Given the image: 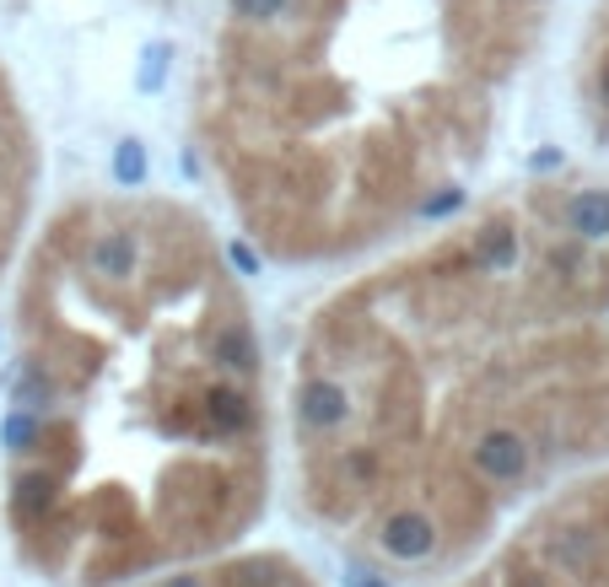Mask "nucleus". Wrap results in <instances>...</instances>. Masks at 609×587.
I'll return each mask as SVG.
<instances>
[{"mask_svg": "<svg viewBox=\"0 0 609 587\" xmlns=\"http://www.w3.org/2000/svg\"><path fill=\"white\" fill-rule=\"evenodd\" d=\"M469 458H474V469H480L485 480H496V485H512V480H523V474H529V463H534V447H529V437H523V432L491 426V432H480V437H474Z\"/></svg>", "mask_w": 609, "mask_h": 587, "instance_id": "f257e3e1", "label": "nucleus"}, {"mask_svg": "<svg viewBox=\"0 0 609 587\" xmlns=\"http://www.w3.org/2000/svg\"><path fill=\"white\" fill-rule=\"evenodd\" d=\"M378 545H383V556H394V561H427V556L437 550V523H432L427 512H416V507H399V512L383 518Z\"/></svg>", "mask_w": 609, "mask_h": 587, "instance_id": "f03ea898", "label": "nucleus"}, {"mask_svg": "<svg viewBox=\"0 0 609 587\" xmlns=\"http://www.w3.org/2000/svg\"><path fill=\"white\" fill-rule=\"evenodd\" d=\"M345 416H351V394L334 378H307L297 388V421L307 432H334L345 426Z\"/></svg>", "mask_w": 609, "mask_h": 587, "instance_id": "7ed1b4c3", "label": "nucleus"}, {"mask_svg": "<svg viewBox=\"0 0 609 587\" xmlns=\"http://www.w3.org/2000/svg\"><path fill=\"white\" fill-rule=\"evenodd\" d=\"M561 221L578 243H609V189H578L567 200Z\"/></svg>", "mask_w": 609, "mask_h": 587, "instance_id": "20e7f679", "label": "nucleus"}, {"mask_svg": "<svg viewBox=\"0 0 609 587\" xmlns=\"http://www.w3.org/2000/svg\"><path fill=\"white\" fill-rule=\"evenodd\" d=\"M87 259H92V270H98L103 281H130V276L141 270V243H136V232H103V238L87 248Z\"/></svg>", "mask_w": 609, "mask_h": 587, "instance_id": "39448f33", "label": "nucleus"}, {"mask_svg": "<svg viewBox=\"0 0 609 587\" xmlns=\"http://www.w3.org/2000/svg\"><path fill=\"white\" fill-rule=\"evenodd\" d=\"M211 356H216L227 372H259V345H254V334H249L243 323H227V329H216V340H211Z\"/></svg>", "mask_w": 609, "mask_h": 587, "instance_id": "423d86ee", "label": "nucleus"}, {"mask_svg": "<svg viewBox=\"0 0 609 587\" xmlns=\"http://www.w3.org/2000/svg\"><path fill=\"white\" fill-rule=\"evenodd\" d=\"M205 416H211V426L227 432V437H238V432L254 426V410H249V399H243L238 388H211V394H205Z\"/></svg>", "mask_w": 609, "mask_h": 587, "instance_id": "0eeeda50", "label": "nucleus"}, {"mask_svg": "<svg viewBox=\"0 0 609 587\" xmlns=\"http://www.w3.org/2000/svg\"><path fill=\"white\" fill-rule=\"evenodd\" d=\"M512 265H518V232L491 227V232L474 243V270H485V276H507Z\"/></svg>", "mask_w": 609, "mask_h": 587, "instance_id": "6e6552de", "label": "nucleus"}, {"mask_svg": "<svg viewBox=\"0 0 609 587\" xmlns=\"http://www.w3.org/2000/svg\"><path fill=\"white\" fill-rule=\"evenodd\" d=\"M550 556L561 561V572H583L594 556H599V534L594 528H561L550 539Z\"/></svg>", "mask_w": 609, "mask_h": 587, "instance_id": "1a4fd4ad", "label": "nucleus"}, {"mask_svg": "<svg viewBox=\"0 0 609 587\" xmlns=\"http://www.w3.org/2000/svg\"><path fill=\"white\" fill-rule=\"evenodd\" d=\"M114 183H125V189H141L147 183V141L125 136L114 146Z\"/></svg>", "mask_w": 609, "mask_h": 587, "instance_id": "9d476101", "label": "nucleus"}, {"mask_svg": "<svg viewBox=\"0 0 609 587\" xmlns=\"http://www.w3.org/2000/svg\"><path fill=\"white\" fill-rule=\"evenodd\" d=\"M11 501H16V512H22V518H38V512H49V507H54V480H49V474H22Z\"/></svg>", "mask_w": 609, "mask_h": 587, "instance_id": "9b49d317", "label": "nucleus"}, {"mask_svg": "<svg viewBox=\"0 0 609 587\" xmlns=\"http://www.w3.org/2000/svg\"><path fill=\"white\" fill-rule=\"evenodd\" d=\"M16 405H22V410H49V405H54V378H49L43 367H27L22 383H16Z\"/></svg>", "mask_w": 609, "mask_h": 587, "instance_id": "f8f14e48", "label": "nucleus"}, {"mask_svg": "<svg viewBox=\"0 0 609 587\" xmlns=\"http://www.w3.org/2000/svg\"><path fill=\"white\" fill-rule=\"evenodd\" d=\"M38 432H43V426H38V410H22V405H16V410L5 416V426H0V442H5L11 452H27V447L38 442Z\"/></svg>", "mask_w": 609, "mask_h": 587, "instance_id": "ddd939ff", "label": "nucleus"}, {"mask_svg": "<svg viewBox=\"0 0 609 587\" xmlns=\"http://www.w3.org/2000/svg\"><path fill=\"white\" fill-rule=\"evenodd\" d=\"M167 60H173V49L167 43H147L141 49V92H162V81H167Z\"/></svg>", "mask_w": 609, "mask_h": 587, "instance_id": "4468645a", "label": "nucleus"}, {"mask_svg": "<svg viewBox=\"0 0 609 587\" xmlns=\"http://www.w3.org/2000/svg\"><path fill=\"white\" fill-rule=\"evenodd\" d=\"M287 5L292 0H232V11L243 22H276V16H287Z\"/></svg>", "mask_w": 609, "mask_h": 587, "instance_id": "2eb2a0df", "label": "nucleus"}, {"mask_svg": "<svg viewBox=\"0 0 609 587\" xmlns=\"http://www.w3.org/2000/svg\"><path fill=\"white\" fill-rule=\"evenodd\" d=\"M458 205H464V189H443V194H427L421 200V216L427 221H443V216H454Z\"/></svg>", "mask_w": 609, "mask_h": 587, "instance_id": "dca6fc26", "label": "nucleus"}, {"mask_svg": "<svg viewBox=\"0 0 609 587\" xmlns=\"http://www.w3.org/2000/svg\"><path fill=\"white\" fill-rule=\"evenodd\" d=\"M227 259L238 265V276H259V254H254L249 243H232V248H227Z\"/></svg>", "mask_w": 609, "mask_h": 587, "instance_id": "f3484780", "label": "nucleus"}, {"mask_svg": "<svg viewBox=\"0 0 609 587\" xmlns=\"http://www.w3.org/2000/svg\"><path fill=\"white\" fill-rule=\"evenodd\" d=\"M561 162H567V156H561V146H545V151H534V156H529V167H534V173H556Z\"/></svg>", "mask_w": 609, "mask_h": 587, "instance_id": "a211bd4d", "label": "nucleus"}, {"mask_svg": "<svg viewBox=\"0 0 609 587\" xmlns=\"http://www.w3.org/2000/svg\"><path fill=\"white\" fill-rule=\"evenodd\" d=\"M345 469H351L356 480H372V474H378V458H372V452H351V458H345Z\"/></svg>", "mask_w": 609, "mask_h": 587, "instance_id": "6ab92c4d", "label": "nucleus"}, {"mask_svg": "<svg viewBox=\"0 0 609 587\" xmlns=\"http://www.w3.org/2000/svg\"><path fill=\"white\" fill-rule=\"evenodd\" d=\"M572 265H578L572 248H556V254H550V270H572Z\"/></svg>", "mask_w": 609, "mask_h": 587, "instance_id": "aec40b11", "label": "nucleus"}, {"mask_svg": "<svg viewBox=\"0 0 609 587\" xmlns=\"http://www.w3.org/2000/svg\"><path fill=\"white\" fill-rule=\"evenodd\" d=\"M351 587H394V583H389V577H372V572H356Z\"/></svg>", "mask_w": 609, "mask_h": 587, "instance_id": "412c9836", "label": "nucleus"}, {"mask_svg": "<svg viewBox=\"0 0 609 587\" xmlns=\"http://www.w3.org/2000/svg\"><path fill=\"white\" fill-rule=\"evenodd\" d=\"M594 87H599V103H605V109H609V60H605V65H599V81H594Z\"/></svg>", "mask_w": 609, "mask_h": 587, "instance_id": "4be33fe9", "label": "nucleus"}, {"mask_svg": "<svg viewBox=\"0 0 609 587\" xmlns=\"http://www.w3.org/2000/svg\"><path fill=\"white\" fill-rule=\"evenodd\" d=\"M162 587H205V583H200V577H167Z\"/></svg>", "mask_w": 609, "mask_h": 587, "instance_id": "5701e85b", "label": "nucleus"}, {"mask_svg": "<svg viewBox=\"0 0 609 587\" xmlns=\"http://www.w3.org/2000/svg\"><path fill=\"white\" fill-rule=\"evenodd\" d=\"M512 587H545V577H529V572H523V577H512Z\"/></svg>", "mask_w": 609, "mask_h": 587, "instance_id": "b1692460", "label": "nucleus"}, {"mask_svg": "<svg viewBox=\"0 0 609 587\" xmlns=\"http://www.w3.org/2000/svg\"><path fill=\"white\" fill-rule=\"evenodd\" d=\"M292 587H303V583H292Z\"/></svg>", "mask_w": 609, "mask_h": 587, "instance_id": "393cba45", "label": "nucleus"}]
</instances>
